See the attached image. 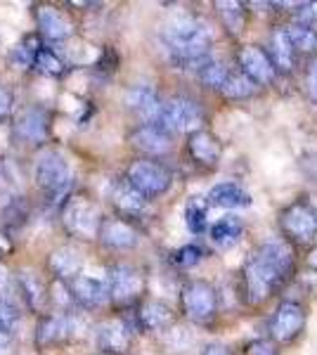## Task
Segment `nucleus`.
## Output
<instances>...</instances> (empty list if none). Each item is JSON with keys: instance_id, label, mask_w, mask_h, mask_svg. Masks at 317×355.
<instances>
[{"instance_id": "1", "label": "nucleus", "mask_w": 317, "mask_h": 355, "mask_svg": "<svg viewBox=\"0 0 317 355\" xmlns=\"http://www.w3.org/2000/svg\"><path fill=\"white\" fill-rule=\"evenodd\" d=\"M291 270V249L282 242H270L256 249L244 268V284L251 303H261L273 294Z\"/></svg>"}, {"instance_id": "2", "label": "nucleus", "mask_w": 317, "mask_h": 355, "mask_svg": "<svg viewBox=\"0 0 317 355\" xmlns=\"http://www.w3.org/2000/svg\"><path fill=\"white\" fill-rule=\"evenodd\" d=\"M166 48L178 64H197L199 71L209 64L211 31L192 17H178L164 28Z\"/></svg>"}, {"instance_id": "3", "label": "nucleus", "mask_w": 317, "mask_h": 355, "mask_svg": "<svg viewBox=\"0 0 317 355\" xmlns=\"http://www.w3.org/2000/svg\"><path fill=\"white\" fill-rule=\"evenodd\" d=\"M201 119V107L189 97H171L161 105L157 125H161L169 133H197Z\"/></svg>"}, {"instance_id": "4", "label": "nucleus", "mask_w": 317, "mask_h": 355, "mask_svg": "<svg viewBox=\"0 0 317 355\" xmlns=\"http://www.w3.org/2000/svg\"><path fill=\"white\" fill-rule=\"evenodd\" d=\"M282 230L298 244H308L317 237V211L308 202H296L282 214Z\"/></svg>"}, {"instance_id": "5", "label": "nucleus", "mask_w": 317, "mask_h": 355, "mask_svg": "<svg viewBox=\"0 0 317 355\" xmlns=\"http://www.w3.org/2000/svg\"><path fill=\"white\" fill-rule=\"evenodd\" d=\"M36 182L45 192L62 194L71 182V168L60 152H45L36 162Z\"/></svg>"}, {"instance_id": "6", "label": "nucleus", "mask_w": 317, "mask_h": 355, "mask_svg": "<svg viewBox=\"0 0 317 355\" xmlns=\"http://www.w3.org/2000/svg\"><path fill=\"white\" fill-rule=\"evenodd\" d=\"M128 182L145 197H154L171 187V173L157 162H132L128 168Z\"/></svg>"}, {"instance_id": "7", "label": "nucleus", "mask_w": 317, "mask_h": 355, "mask_svg": "<svg viewBox=\"0 0 317 355\" xmlns=\"http://www.w3.org/2000/svg\"><path fill=\"white\" fill-rule=\"evenodd\" d=\"M182 311L194 322H206L216 313V291L209 282H189L182 289Z\"/></svg>"}, {"instance_id": "8", "label": "nucleus", "mask_w": 317, "mask_h": 355, "mask_svg": "<svg viewBox=\"0 0 317 355\" xmlns=\"http://www.w3.org/2000/svg\"><path fill=\"white\" fill-rule=\"evenodd\" d=\"M237 60H239L241 73H244L246 78H251L253 83H258V85L270 83L275 78V73H277L273 60H270L268 53L258 48V45H244V48L239 50Z\"/></svg>"}, {"instance_id": "9", "label": "nucleus", "mask_w": 317, "mask_h": 355, "mask_svg": "<svg viewBox=\"0 0 317 355\" xmlns=\"http://www.w3.org/2000/svg\"><path fill=\"white\" fill-rule=\"evenodd\" d=\"M65 223L71 232L83 234V237H97L102 230V218L97 209L85 199H74L65 211Z\"/></svg>"}, {"instance_id": "10", "label": "nucleus", "mask_w": 317, "mask_h": 355, "mask_svg": "<svg viewBox=\"0 0 317 355\" xmlns=\"http://www.w3.org/2000/svg\"><path fill=\"white\" fill-rule=\"evenodd\" d=\"M305 324V313L303 306L296 301H284L277 308L273 318V324H270V331H273V339L275 341H291L301 334Z\"/></svg>"}, {"instance_id": "11", "label": "nucleus", "mask_w": 317, "mask_h": 355, "mask_svg": "<svg viewBox=\"0 0 317 355\" xmlns=\"http://www.w3.org/2000/svg\"><path fill=\"white\" fill-rule=\"evenodd\" d=\"M109 291H112L114 299L121 301V303L132 301L142 291V275L130 266H121L112 272Z\"/></svg>"}, {"instance_id": "12", "label": "nucleus", "mask_w": 317, "mask_h": 355, "mask_svg": "<svg viewBox=\"0 0 317 355\" xmlns=\"http://www.w3.org/2000/svg\"><path fill=\"white\" fill-rule=\"evenodd\" d=\"M126 105L130 107L132 112H137L140 116L149 119V123L157 121L159 110H161V102L157 97V90L147 83H137L126 93Z\"/></svg>"}, {"instance_id": "13", "label": "nucleus", "mask_w": 317, "mask_h": 355, "mask_svg": "<svg viewBox=\"0 0 317 355\" xmlns=\"http://www.w3.org/2000/svg\"><path fill=\"white\" fill-rule=\"evenodd\" d=\"M132 145L149 154H164L171 150V133L157 123H145L132 133Z\"/></svg>"}, {"instance_id": "14", "label": "nucleus", "mask_w": 317, "mask_h": 355, "mask_svg": "<svg viewBox=\"0 0 317 355\" xmlns=\"http://www.w3.org/2000/svg\"><path fill=\"white\" fill-rule=\"evenodd\" d=\"M36 19H38L40 33H43L45 38H50V41H65V38L71 36V24H69V19L60 10L50 8V5L38 10Z\"/></svg>"}, {"instance_id": "15", "label": "nucleus", "mask_w": 317, "mask_h": 355, "mask_svg": "<svg viewBox=\"0 0 317 355\" xmlns=\"http://www.w3.org/2000/svg\"><path fill=\"white\" fill-rule=\"evenodd\" d=\"M15 133L19 140L38 145V142H43L48 137V119H45L43 112L28 110L19 116V121L15 125Z\"/></svg>"}, {"instance_id": "16", "label": "nucleus", "mask_w": 317, "mask_h": 355, "mask_svg": "<svg viewBox=\"0 0 317 355\" xmlns=\"http://www.w3.org/2000/svg\"><path fill=\"white\" fill-rule=\"evenodd\" d=\"M189 154H192L194 162L213 166L221 159V142L209 130H197L189 137Z\"/></svg>"}, {"instance_id": "17", "label": "nucleus", "mask_w": 317, "mask_h": 355, "mask_svg": "<svg viewBox=\"0 0 317 355\" xmlns=\"http://www.w3.org/2000/svg\"><path fill=\"white\" fill-rule=\"evenodd\" d=\"M100 239L114 249H130L137 244V232L123 220H105L100 230Z\"/></svg>"}, {"instance_id": "18", "label": "nucleus", "mask_w": 317, "mask_h": 355, "mask_svg": "<svg viewBox=\"0 0 317 355\" xmlns=\"http://www.w3.org/2000/svg\"><path fill=\"white\" fill-rule=\"evenodd\" d=\"M209 202L213 206H223V209H244L251 204V197L234 182H221L209 192Z\"/></svg>"}, {"instance_id": "19", "label": "nucleus", "mask_w": 317, "mask_h": 355, "mask_svg": "<svg viewBox=\"0 0 317 355\" xmlns=\"http://www.w3.org/2000/svg\"><path fill=\"white\" fill-rule=\"evenodd\" d=\"M107 294H112L109 287L102 279L97 277H88V275H78L74 279V296L80 301V303H88V306H97L107 299Z\"/></svg>"}, {"instance_id": "20", "label": "nucleus", "mask_w": 317, "mask_h": 355, "mask_svg": "<svg viewBox=\"0 0 317 355\" xmlns=\"http://www.w3.org/2000/svg\"><path fill=\"white\" fill-rule=\"evenodd\" d=\"M50 268L57 277H76L83 268V259L74 246H62L50 256Z\"/></svg>"}, {"instance_id": "21", "label": "nucleus", "mask_w": 317, "mask_h": 355, "mask_svg": "<svg viewBox=\"0 0 317 355\" xmlns=\"http://www.w3.org/2000/svg\"><path fill=\"white\" fill-rule=\"evenodd\" d=\"M97 343L105 351H123L128 346V329L119 320H109V322L100 324V329H97Z\"/></svg>"}, {"instance_id": "22", "label": "nucleus", "mask_w": 317, "mask_h": 355, "mask_svg": "<svg viewBox=\"0 0 317 355\" xmlns=\"http://www.w3.org/2000/svg\"><path fill=\"white\" fill-rule=\"evenodd\" d=\"M270 48H273V64L277 71H284L289 73L293 69V45L289 41V36H286L284 28H280V31L273 33V38H270Z\"/></svg>"}, {"instance_id": "23", "label": "nucleus", "mask_w": 317, "mask_h": 355, "mask_svg": "<svg viewBox=\"0 0 317 355\" xmlns=\"http://www.w3.org/2000/svg\"><path fill=\"white\" fill-rule=\"evenodd\" d=\"M239 237H241V220L234 218V216L221 218L211 227V242L221 246V249H230L232 244L239 242Z\"/></svg>"}, {"instance_id": "24", "label": "nucleus", "mask_w": 317, "mask_h": 355, "mask_svg": "<svg viewBox=\"0 0 317 355\" xmlns=\"http://www.w3.org/2000/svg\"><path fill=\"white\" fill-rule=\"evenodd\" d=\"M140 322L145 324L147 329L157 331V329H164L166 324L171 322V308L161 301H147L142 303L140 308Z\"/></svg>"}, {"instance_id": "25", "label": "nucleus", "mask_w": 317, "mask_h": 355, "mask_svg": "<svg viewBox=\"0 0 317 355\" xmlns=\"http://www.w3.org/2000/svg\"><path fill=\"white\" fill-rule=\"evenodd\" d=\"M284 31H286V36H289L296 53H315L317 50V31L313 26L298 21V24L286 26Z\"/></svg>"}, {"instance_id": "26", "label": "nucleus", "mask_w": 317, "mask_h": 355, "mask_svg": "<svg viewBox=\"0 0 317 355\" xmlns=\"http://www.w3.org/2000/svg\"><path fill=\"white\" fill-rule=\"evenodd\" d=\"M114 199H117V206H121L123 211H130V214H137V211H142L147 206V197L137 187H132L128 180L117 187Z\"/></svg>"}, {"instance_id": "27", "label": "nucleus", "mask_w": 317, "mask_h": 355, "mask_svg": "<svg viewBox=\"0 0 317 355\" xmlns=\"http://www.w3.org/2000/svg\"><path fill=\"white\" fill-rule=\"evenodd\" d=\"M253 93H256V83L246 78L244 73H230L228 83L223 85V95L230 100H246Z\"/></svg>"}, {"instance_id": "28", "label": "nucleus", "mask_w": 317, "mask_h": 355, "mask_svg": "<svg viewBox=\"0 0 317 355\" xmlns=\"http://www.w3.org/2000/svg\"><path fill=\"white\" fill-rule=\"evenodd\" d=\"M185 223L192 234L206 230V202L201 197H192L185 206Z\"/></svg>"}, {"instance_id": "29", "label": "nucleus", "mask_w": 317, "mask_h": 355, "mask_svg": "<svg viewBox=\"0 0 317 355\" xmlns=\"http://www.w3.org/2000/svg\"><path fill=\"white\" fill-rule=\"evenodd\" d=\"M216 8L230 31H241V26H244V5L232 3V0H223V3H216Z\"/></svg>"}, {"instance_id": "30", "label": "nucleus", "mask_w": 317, "mask_h": 355, "mask_svg": "<svg viewBox=\"0 0 317 355\" xmlns=\"http://www.w3.org/2000/svg\"><path fill=\"white\" fill-rule=\"evenodd\" d=\"M40 53V45L38 41L33 36H28L24 38L22 43H17L15 48H12V62L17 67H22V69H26V67H31V64H36V57Z\"/></svg>"}, {"instance_id": "31", "label": "nucleus", "mask_w": 317, "mask_h": 355, "mask_svg": "<svg viewBox=\"0 0 317 355\" xmlns=\"http://www.w3.org/2000/svg\"><path fill=\"white\" fill-rule=\"evenodd\" d=\"M199 78H201V83L209 85V88L223 90V85L228 83V78H230V71L223 62H209V64L199 71Z\"/></svg>"}, {"instance_id": "32", "label": "nucleus", "mask_w": 317, "mask_h": 355, "mask_svg": "<svg viewBox=\"0 0 317 355\" xmlns=\"http://www.w3.org/2000/svg\"><path fill=\"white\" fill-rule=\"evenodd\" d=\"M67 334V322L62 318H48L43 324H40V331H38V341L40 343H48V341H55V339H62Z\"/></svg>"}, {"instance_id": "33", "label": "nucleus", "mask_w": 317, "mask_h": 355, "mask_svg": "<svg viewBox=\"0 0 317 355\" xmlns=\"http://www.w3.org/2000/svg\"><path fill=\"white\" fill-rule=\"evenodd\" d=\"M36 67L43 73H48V76H57V73H62V67H65V64H62L60 57H57L53 50L40 48V53L36 57Z\"/></svg>"}, {"instance_id": "34", "label": "nucleus", "mask_w": 317, "mask_h": 355, "mask_svg": "<svg viewBox=\"0 0 317 355\" xmlns=\"http://www.w3.org/2000/svg\"><path fill=\"white\" fill-rule=\"evenodd\" d=\"M201 261V249L194 244H185L173 254V263L180 268H192Z\"/></svg>"}, {"instance_id": "35", "label": "nucleus", "mask_w": 317, "mask_h": 355, "mask_svg": "<svg viewBox=\"0 0 317 355\" xmlns=\"http://www.w3.org/2000/svg\"><path fill=\"white\" fill-rule=\"evenodd\" d=\"M17 322H19V313H17V308L8 301H0V334L8 336L10 331H15Z\"/></svg>"}, {"instance_id": "36", "label": "nucleus", "mask_w": 317, "mask_h": 355, "mask_svg": "<svg viewBox=\"0 0 317 355\" xmlns=\"http://www.w3.org/2000/svg\"><path fill=\"white\" fill-rule=\"evenodd\" d=\"M22 289H24V296L28 299V303H31V306L36 308L38 301H40V296H43V284L38 282L36 275L22 272Z\"/></svg>"}, {"instance_id": "37", "label": "nucleus", "mask_w": 317, "mask_h": 355, "mask_svg": "<svg viewBox=\"0 0 317 355\" xmlns=\"http://www.w3.org/2000/svg\"><path fill=\"white\" fill-rule=\"evenodd\" d=\"M305 93L313 102H317V60H313L305 69Z\"/></svg>"}, {"instance_id": "38", "label": "nucleus", "mask_w": 317, "mask_h": 355, "mask_svg": "<svg viewBox=\"0 0 317 355\" xmlns=\"http://www.w3.org/2000/svg\"><path fill=\"white\" fill-rule=\"evenodd\" d=\"M249 355H280L273 341H253L249 346Z\"/></svg>"}, {"instance_id": "39", "label": "nucleus", "mask_w": 317, "mask_h": 355, "mask_svg": "<svg viewBox=\"0 0 317 355\" xmlns=\"http://www.w3.org/2000/svg\"><path fill=\"white\" fill-rule=\"evenodd\" d=\"M10 112H12V95L0 85V121H5L10 116Z\"/></svg>"}, {"instance_id": "40", "label": "nucleus", "mask_w": 317, "mask_h": 355, "mask_svg": "<svg viewBox=\"0 0 317 355\" xmlns=\"http://www.w3.org/2000/svg\"><path fill=\"white\" fill-rule=\"evenodd\" d=\"M301 12H298V21L301 24H313V21H317V3H308V5H301Z\"/></svg>"}, {"instance_id": "41", "label": "nucleus", "mask_w": 317, "mask_h": 355, "mask_svg": "<svg viewBox=\"0 0 317 355\" xmlns=\"http://www.w3.org/2000/svg\"><path fill=\"white\" fill-rule=\"evenodd\" d=\"M10 348H12V343H10V339L5 334H0V355H8Z\"/></svg>"}, {"instance_id": "42", "label": "nucleus", "mask_w": 317, "mask_h": 355, "mask_svg": "<svg viewBox=\"0 0 317 355\" xmlns=\"http://www.w3.org/2000/svg\"><path fill=\"white\" fill-rule=\"evenodd\" d=\"M204 355H232V353H230L228 348H223V346H211V348H206Z\"/></svg>"}]
</instances>
